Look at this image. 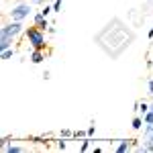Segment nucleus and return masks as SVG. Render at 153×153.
Returning a JSON list of instances; mask_svg holds the SVG:
<instances>
[{
	"label": "nucleus",
	"instance_id": "obj_21",
	"mask_svg": "<svg viewBox=\"0 0 153 153\" xmlns=\"http://www.w3.org/2000/svg\"><path fill=\"white\" fill-rule=\"evenodd\" d=\"M86 133H88V137H94V135H96V125H94V123H92V127H88Z\"/></svg>",
	"mask_w": 153,
	"mask_h": 153
},
{
	"label": "nucleus",
	"instance_id": "obj_5",
	"mask_svg": "<svg viewBox=\"0 0 153 153\" xmlns=\"http://www.w3.org/2000/svg\"><path fill=\"white\" fill-rule=\"evenodd\" d=\"M137 151H145V153H153V133L143 135V145L137 147Z\"/></svg>",
	"mask_w": 153,
	"mask_h": 153
},
{
	"label": "nucleus",
	"instance_id": "obj_19",
	"mask_svg": "<svg viewBox=\"0 0 153 153\" xmlns=\"http://www.w3.org/2000/svg\"><path fill=\"white\" fill-rule=\"evenodd\" d=\"M82 137H88L86 131H74V139H82Z\"/></svg>",
	"mask_w": 153,
	"mask_h": 153
},
{
	"label": "nucleus",
	"instance_id": "obj_16",
	"mask_svg": "<svg viewBox=\"0 0 153 153\" xmlns=\"http://www.w3.org/2000/svg\"><path fill=\"white\" fill-rule=\"evenodd\" d=\"M39 10L43 12V14H45V16H49V14H51V12H53V6H51V4H43V6H41V8H39Z\"/></svg>",
	"mask_w": 153,
	"mask_h": 153
},
{
	"label": "nucleus",
	"instance_id": "obj_25",
	"mask_svg": "<svg viewBox=\"0 0 153 153\" xmlns=\"http://www.w3.org/2000/svg\"><path fill=\"white\" fill-rule=\"evenodd\" d=\"M147 37H149V39H153V27L149 29V33H147Z\"/></svg>",
	"mask_w": 153,
	"mask_h": 153
},
{
	"label": "nucleus",
	"instance_id": "obj_20",
	"mask_svg": "<svg viewBox=\"0 0 153 153\" xmlns=\"http://www.w3.org/2000/svg\"><path fill=\"white\" fill-rule=\"evenodd\" d=\"M88 139H90V137H88ZM88 139H86V141H82V145H80V151H88V149H90V141H88Z\"/></svg>",
	"mask_w": 153,
	"mask_h": 153
},
{
	"label": "nucleus",
	"instance_id": "obj_8",
	"mask_svg": "<svg viewBox=\"0 0 153 153\" xmlns=\"http://www.w3.org/2000/svg\"><path fill=\"white\" fill-rule=\"evenodd\" d=\"M12 37H8V35H4V33H0V51H4V49H8V47H12Z\"/></svg>",
	"mask_w": 153,
	"mask_h": 153
},
{
	"label": "nucleus",
	"instance_id": "obj_17",
	"mask_svg": "<svg viewBox=\"0 0 153 153\" xmlns=\"http://www.w3.org/2000/svg\"><path fill=\"white\" fill-rule=\"evenodd\" d=\"M59 137H63V139H68V137H74V131H71V129H61Z\"/></svg>",
	"mask_w": 153,
	"mask_h": 153
},
{
	"label": "nucleus",
	"instance_id": "obj_10",
	"mask_svg": "<svg viewBox=\"0 0 153 153\" xmlns=\"http://www.w3.org/2000/svg\"><path fill=\"white\" fill-rule=\"evenodd\" d=\"M14 55H16L14 47H8V49H4V51H2V55H0V57H2V61H10Z\"/></svg>",
	"mask_w": 153,
	"mask_h": 153
},
{
	"label": "nucleus",
	"instance_id": "obj_1",
	"mask_svg": "<svg viewBox=\"0 0 153 153\" xmlns=\"http://www.w3.org/2000/svg\"><path fill=\"white\" fill-rule=\"evenodd\" d=\"M6 14H8L10 21H23L25 23L29 16H33V4L29 0H16L10 8L6 10Z\"/></svg>",
	"mask_w": 153,
	"mask_h": 153
},
{
	"label": "nucleus",
	"instance_id": "obj_9",
	"mask_svg": "<svg viewBox=\"0 0 153 153\" xmlns=\"http://www.w3.org/2000/svg\"><path fill=\"white\" fill-rule=\"evenodd\" d=\"M133 110H135L137 114H145V112L149 110V102H145V100H143V102H135V108H133Z\"/></svg>",
	"mask_w": 153,
	"mask_h": 153
},
{
	"label": "nucleus",
	"instance_id": "obj_13",
	"mask_svg": "<svg viewBox=\"0 0 153 153\" xmlns=\"http://www.w3.org/2000/svg\"><path fill=\"white\" fill-rule=\"evenodd\" d=\"M8 145H10V137H8V135H4V137H2V141H0V149H2V153L8 149Z\"/></svg>",
	"mask_w": 153,
	"mask_h": 153
},
{
	"label": "nucleus",
	"instance_id": "obj_7",
	"mask_svg": "<svg viewBox=\"0 0 153 153\" xmlns=\"http://www.w3.org/2000/svg\"><path fill=\"white\" fill-rule=\"evenodd\" d=\"M133 149V139H123V141H118L114 145V151L117 153H127Z\"/></svg>",
	"mask_w": 153,
	"mask_h": 153
},
{
	"label": "nucleus",
	"instance_id": "obj_23",
	"mask_svg": "<svg viewBox=\"0 0 153 153\" xmlns=\"http://www.w3.org/2000/svg\"><path fill=\"white\" fill-rule=\"evenodd\" d=\"M57 149L65 151V149H68V143H65V141H57Z\"/></svg>",
	"mask_w": 153,
	"mask_h": 153
},
{
	"label": "nucleus",
	"instance_id": "obj_26",
	"mask_svg": "<svg viewBox=\"0 0 153 153\" xmlns=\"http://www.w3.org/2000/svg\"><path fill=\"white\" fill-rule=\"evenodd\" d=\"M149 108H151V110H153V102H149Z\"/></svg>",
	"mask_w": 153,
	"mask_h": 153
},
{
	"label": "nucleus",
	"instance_id": "obj_15",
	"mask_svg": "<svg viewBox=\"0 0 153 153\" xmlns=\"http://www.w3.org/2000/svg\"><path fill=\"white\" fill-rule=\"evenodd\" d=\"M143 120H145V125H151V123H153V110H151V108L143 114Z\"/></svg>",
	"mask_w": 153,
	"mask_h": 153
},
{
	"label": "nucleus",
	"instance_id": "obj_24",
	"mask_svg": "<svg viewBox=\"0 0 153 153\" xmlns=\"http://www.w3.org/2000/svg\"><path fill=\"white\" fill-rule=\"evenodd\" d=\"M47 31H49V33H51V35H53V33H57V29H55V25H51V27H49Z\"/></svg>",
	"mask_w": 153,
	"mask_h": 153
},
{
	"label": "nucleus",
	"instance_id": "obj_6",
	"mask_svg": "<svg viewBox=\"0 0 153 153\" xmlns=\"http://www.w3.org/2000/svg\"><path fill=\"white\" fill-rule=\"evenodd\" d=\"M45 57H47V51L45 49H33L29 59H31V63H43Z\"/></svg>",
	"mask_w": 153,
	"mask_h": 153
},
{
	"label": "nucleus",
	"instance_id": "obj_18",
	"mask_svg": "<svg viewBox=\"0 0 153 153\" xmlns=\"http://www.w3.org/2000/svg\"><path fill=\"white\" fill-rule=\"evenodd\" d=\"M147 94L153 98V78H149V80H147Z\"/></svg>",
	"mask_w": 153,
	"mask_h": 153
},
{
	"label": "nucleus",
	"instance_id": "obj_3",
	"mask_svg": "<svg viewBox=\"0 0 153 153\" xmlns=\"http://www.w3.org/2000/svg\"><path fill=\"white\" fill-rule=\"evenodd\" d=\"M0 33H4V35L16 39L19 35H25V25H23V21H10V19H8V21L2 23Z\"/></svg>",
	"mask_w": 153,
	"mask_h": 153
},
{
	"label": "nucleus",
	"instance_id": "obj_4",
	"mask_svg": "<svg viewBox=\"0 0 153 153\" xmlns=\"http://www.w3.org/2000/svg\"><path fill=\"white\" fill-rule=\"evenodd\" d=\"M33 25H35V27H39L41 31H47L49 27H51V23H49V16H45L41 10H37L35 14H33Z\"/></svg>",
	"mask_w": 153,
	"mask_h": 153
},
{
	"label": "nucleus",
	"instance_id": "obj_14",
	"mask_svg": "<svg viewBox=\"0 0 153 153\" xmlns=\"http://www.w3.org/2000/svg\"><path fill=\"white\" fill-rule=\"evenodd\" d=\"M51 6H53V12H61V8H63V0H53Z\"/></svg>",
	"mask_w": 153,
	"mask_h": 153
},
{
	"label": "nucleus",
	"instance_id": "obj_11",
	"mask_svg": "<svg viewBox=\"0 0 153 153\" xmlns=\"http://www.w3.org/2000/svg\"><path fill=\"white\" fill-rule=\"evenodd\" d=\"M25 151H27V147H23V145H14V143H10V145H8V149H6L4 153H25Z\"/></svg>",
	"mask_w": 153,
	"mask_h": 153
},
{
	"label": "nucleus",
	"instance_id": "obj_12",
	"mask_svg": "<svg viewBox=\"0 0 153 153\" xmlns=\"http://www.w3.org/2000/svg\"><path fill=\"white\" fill-rule=\"evenodd\" d=\"M143 125H145L143 117H135V118H133V123H131V127H133L135 131H141V129H143Z\"/></svg>",
	"mask_w": 153,
	"mask_h": 153
},
{
	"label": "nucleus",
	"instance_id": "obj_22",
	"mask_svg": "<svg viewBox=\"0 0 153 153\" xmlns=\"http://www.w3.org/2000/svg\"><path fill=\"white\" fill-rule=\"evenodd\" d=\"M29 2H31L33 6H43V4H45L47 0H29Z\"/></svg>",
	"mask_w": 153,
	"mask_h": 153
},
{
	"label": "nucleus",
	"instance_id": "obj_2",
	"mask_svg": "<svg viewBox=\"0 0 153 153\" xmlns=\"http://www.w3.org/2000/svg\"><path fill=\"white\" fill-rule=\"evenodd\" d=\"M25 39L29 43L31 49H45L47 47V41H45V31H41L39 27H27L25 29Z\"/></svg>",
	"mask_w": 153,
	"mask_h": 153
}]
</instances>
